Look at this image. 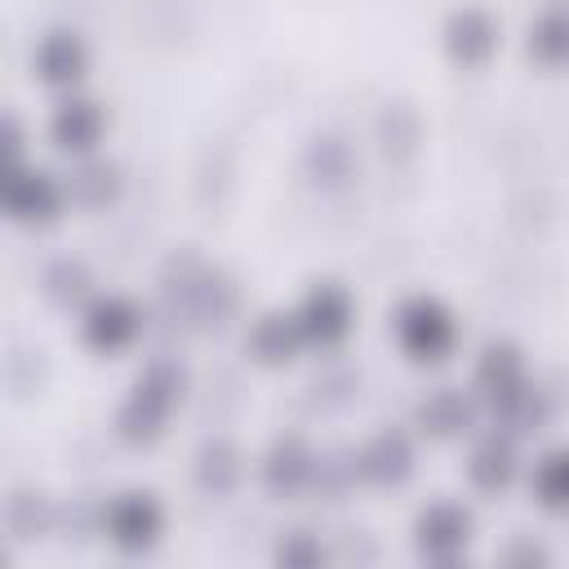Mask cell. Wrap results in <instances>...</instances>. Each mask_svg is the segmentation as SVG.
<instances>
[{
    "label": "cell",
    "instance_id": "1",
    "mask_svg": "<svg viewBox=\"0 0 569 569\" xmlns=\"http://www.w3.org/2000/svg\"><path fill=\"white\" fill-rule=\"evenodd\" d=\"M182 391H187V369L173 356H151L116 409V436L124 445H156Z\"/></svg>",
    "mask_w": 569,
    "mask_h": 569
},
{
    "label": "cell",
    "instance_id": "2",
    "mask_svg": "<svg viewBox=\"0 0 569 569\" xmlns=\"http://www.w3.org/2000/svg\"><path fill=\"white\" fill-rule=\"evenodd\" d=\"M102 533L124 551V556H142L160 542L164 533V507L151 489H120L107 498L102 507Z\"/></svg>",
    "mask_w": 569,
    "mask_h": 569
},
{
    "label": "cell",
    "instance_id": "3",
    "mask_svg": "<svg viewBox=\"0 0 569 569\" xmlns=\"http://www.w3.org/2000/svg\"><path fill=\"white\" fill-rule=\"evenodd\" d=\"M391 329H396V342H400L413 360H440V356H449L453 342H458L453 316H449L436 298H427V293L405 298V302L396 307Z\"/></svg>",
    "mask_w": 569,
    "mask_h": 569
},
{
    "label": "cell",
    "instance_id": "4",
    "mask_svg": "<svg viewBox=\"0 0 569 569\" xmlns=\"http://www.w3.org/2000/svg\"><path fill=\"white\" fill-rule=\"evenodd\" d=\"M471 529H476L471 511H467L462 502L440 498V502H427V507L418 511V520H413V542H418V551H422L427 560L453 565V560L467 551Z\"/></svg>",
    "mask_w": 569,
    "mask_h": 569
},
{
    "label": "cell",
    "instance_id": "5",
    "mask_svg": "<svg viewBox=\"0 0 569 569\" xmlns=\"http://www.w3.org/2000/svg\"><path fill=\"white\" fill-rule=\"evenodd\" d=\"M311 467H316V449L307 445V436L280 431L258 462V480L271 498H298L311 489Z\"/></svg>",
    "mask_w": 569,
    "mask_h": 569
},
{
    "label": "cell",
    "instance_id": "6",
    "mask_svg": "<svg viewBox=\"0 0 569 569\" xmlns=\"http://www.w3.org/2000/svg\"><path fill=\"white\" fill-rule=\"evenodd\" d=\"M67 182H58L49 169L13 164L4 169V209L13 222H49L62 209Z\"/></svg>",
    "mask_w": 569,
    "mask_h": 569
},
{
    "label": "cell",
    "instance_id": "7",
    "mask_svg": "<svg viewBox=\"0 0 569 569\" xmlns=\"http://www.w3.org/2000/svg\"><path fill=\"white\" fill-rule=\"evenodd\" d=\"M409 471H413V440L400 427H382V431H373L356 449V476H360V485L396 489V485L409 480Z\"/></svg>",
    "mask_w": 569,
    "mask_h": 569
},
{
    "label": "cell",
    "instance_id": "8",
    "mask_svg": "<svg viewBox=\"0 0 569 569\" xmlns=\"http://www.w3.org/2000/svg\"><path fill=\"white\" fill-rule=\"evenodd\" d=\"M293 316H298L307 342L333 347L351 329V293L342 284H333V280H320V284H311L302 293V302L293 307Z\"/></svg>",
    "mask_w": 569,
    "mask_h": 569
},
{
    "label": "cell",
    "instance_id": "9",
    "mask_svg": "<svg viewBox=\"0 0 569 569\" xmlns=\"http://www.w3.org/2000/svg\"><path fill=\"white\" fill-rule=\"evenodd\" d=\"M142 311L120 298V293H102V298H89L84 302V320H80V333L89 347L98 351H124L138 333H142Z\"/></svg>",
    "mask_w": 569,
    "mask_h": 569
},
{
    "label": "cell",
    "instance_id": "10",
    "mask_svg": "<svg viewBox=\"0 0 569 569\" xmlns=\"http://www.w3.org/2000/svg\"><path fill=\"white\" fill-rule=\"evenodd\" d=\"M445 49L453 62L462 67H480L493 49H498V18L480 4H458L449 18H445Z\"/></svg>",
    "mask_w": 569,
    "mask_h": 569
},
{
    "label": "cell",
    "instance_id": "11",
    "mask_svg": "<svg viewBox=\"0 0 569 569\" xmlns=\"http://www.w3.org/2000/svg\"><path fill=\"white\" fill-rule=\"evenodd\" d=\"M244 476V453L227 436H204L191 458V480L204 498H227Z\"/></svg>",
    "mask_w": 569,
    "mask_h": 569
},
{
    "label": "cell",
    "instance_id": "12",
    "mask_svg": "<svg viewBox=\"0 0 569 569\" xmlns=\"http://www.w3.org/2000/svg\"><path fill=\"white\" fill-rule=\"evenodd\" d=\"M356 169H360L356 147H351L342 133H333V129L311 133V142L302 147V173H307L316 187H325V191L347 187V182L356 178Z\"/></svg>",
    "mask_w": 569,
    "mask_h": 569
},
{
    "label": "cell",
    "instance_id": "13",
    "mask_svg": "<svg viewBox=\"0 0 569 569\" xmlns=\"http://www.w3.org/2000/svg\"><path fill=\"white\" fill-rule=\"evenodd\" d=\"M520 471V458H516V436L489 427L476 445H471V458H467V480L480 489V493H502Z\"/></svg>",
    "mask_w": 569,
    "mask_h": 569
},
{
    "label": "cell",
    "instance_id": "14",
    "mask_svg": "<svg viewBox=\"0 0 569 569\" xmlns=\"http://www.w3.org/2000/svg\"><path fill=\"white\" fill-rule=\"evenodd\" d=\"M31 62H36V71H40L44 84L71 89V84L84 76V67H89V49H84L80 31H71V27H53V31L40 36Z\"/></svg>",
    "mask_w": 569,
    "mask_h": 569
},
{
    "label": "cell",
    "instance_id": "15",
    "mask_svg": "<svg viewBox=\"0 0 569 569\" xmlns=\"http://www.w3.org/2000/svg\"><path fill=\"white\" fill-rule=\"evenodd\" d=\"M413 422L436 440H453L476 427V400L462 387H431L413 405Z\"/></svg>",
    "mask_w": 569,
    "mask_h": 569
},
{
    "label": "cell",
    "instance_id": "16",
    "mask_svg": "<svg viewBox=\"0 0 569 569\" xmlns=\"http://www.w3.org/2000/svg\"><path fill=\"white\" fill-rule=\"evenodd\" d=\"M49 133L67 156H84L102 138V107L84 93H67L49 116Z\"/></svg>",
    "mask_w": 569,
    "mask_h": 569
},
{
    "label": "cell",
    "instance_id": "17",
    "mask_svg": "<svg viewBox=\"0 0 569 569\" xmlns=\"http://www.w3.org/2000/svg\"><path fill=\"white\" fill-rule=\"evenodd\" d=\"M67 196L84 209H107L120 196V164L98 156V151L76 156L67 169Z\"/></svg>",
    "mask_w": 569,
    "mask_h": 569
},
{
    "label": "cell",
    "instance_id": "18",
    "mask_svg": "<svg viewBox=\"0 0 569 569\" xmlns=\"http://www.w3.org/2000/svg\"><path fill=\"white\" fill-rule=\"evenodd\" d=\"M489 413H493V427L498 431H507V436H533L551 418V400H547L542 387H533L525 378L520 387H511L498 400H489Z\"/></svg>",
    "mask_w": 569,
    "mask_h": 569
},
{
    "label": "cell",
    "instance_id": "19",
    "mask_svg": "<svg viewBox=\"0 0 569 569\" xmlns=\"http://www.w3.org/2000/svg\"><path fill=\"white\" fill-rule=\"evenodd\" d=\"M244 347L262 360V365H284L289 356H298V347H307V333L298 325L293 311H262L249 333H244Z\"/></svg>",
    "mask_w": 569,
    "mask_h": 569
},
{
    "label": "cell",
    "instance_id": "20",
    "mask_svg": "<svg viewBox=\"0 0 569 569\" xmlns=\"http://www.w3.org/2000/svg\"><path fill=\"white\" fill-rule=\"evenodd\" d=\"M4 525H9V538L18 542H36L44 538L49 529H58V507L44 489L36 485H13L9 498H4Z\"/></svg>",
    "mask_w": 569,
    "mask_h": 569
},
{
    "label": "cell",
    "instance_id": "21",
    "mask_svg": "<svg viewBox=\"0 0 569 569\" xmlns=\"http://www.w3.org/2000/svg\"><path fill=\"white\" fill-rule=\"evenodd\" d=\"M373 138L382 147L387 160H409L418 151V138H422V116L409 98H387L373 116Z\"/></svg>",
    "mask_w": 569,
    "mask_h": 569
},
{
    "label": "cell",
    "instance_id": "22",
    "mask_svg": "<svg viewBox=\"0 0 569 569\" xmlns=\"http://www.w3.org/2000/svg\"><path fill=\"white\" fill-rule=\"evenodd\" d=\"M520 382H525V356H520V347L507 342V338L485 342L480 356H476V391H480V400L489 405V400H498L502 391H511Z\"/></svg>",
    "mask_w": 569,
    "mask_h": 569
},
{
    "label": "cell",
    "instance_id": "23",
    "mask_svg": "<svg viewBox=\"0 0 569 569\" xmlns=\"http://www.w3.org/2000/svg\"><path fill=\"white\" fill-rule=\"evenodd\" d=\"M356 449H316V467H311V489L325 502H342V493L356 485Z\"/></svg>",
    "mask_w": 569,
    "mask_h": 569
},
{
    "label": "cell",
    "instance_id": "24",
    "mask_svg": "<svg viewBox=\"0 0 569 569\" xmlns=\"http://www.w3.org/2000/svg\"><path fill=\"white\" fill-rule=\"evenodd\" d=\"M529 53L547 67L569 62V9L565 4H547L533 22H529Z\"/></svg>",
    "mask_w": 569,
    "mask_h": 569
},
{
    "label": "cell",
    "instance_id": "25",
    "mask_svg": "<svg viewBox=\"0 0 569 569\" xmlns=\"http://www.w3.org/2000/svg\"><path fill=\"white\" fill-rule=\"evenodd\" d=\"M40 289L58 307H80L89 298V289H93V276H89V267L80 258H53L44 267V276H40Z\"/></svg>",
    "mask_w": 569,
    "mask_h": 569
},
{
    "label": "cell",
    "instance_id": "26",
    "mask_svg": "<svg viewBox=\"0 0 569 569\" xmlns=\"http://www.w3.org/2000/svg\"><path fill=\"white\" fill-rule=\"evenodd\" d=\"M529 485H533V498L547 511H569V449H547L533 462Z\"/></svg>",
    "mask_w": 569,
    "mask_h": 569
},
{
    "label": "cell",
    "instance_id": "27",
    "mask_svg": "<svg viewBox=\"0 0 569 569\" xmlns=\"http://www.w3.org/2000/svg\"><path fill=\"white\" fill-rule=\"evenodd\" d=\"M325 560H333V551L320 542V533H311V529H289L280 542H276V565H284V569H316V565H325Z\"/></svg>",
    "mask_w": 569,
    "mask_h": 569
},
{
    "label": "cell",
    "instance_id": "28",
    "mask_svg": "<svg viewBox=\"0 0 569 569\" xmlns=\"http://www.w3.org/2000/svg\"><path fill=\"white\" fill-rule=\"evenodd\" d=\"M360 387V373L351 369V365H325L320 373H316V382H311V391H316V400H329V405H342L351 391Z\"/></svg>",
    "mask_w": 569,
    "mask_h": 569
},
{
    "label": "cell",
    "instance_id": "29",
    "mask_svg": "<svg viewBox=\"0 0 569 569\" xmlns=\"http://www.w3.org/2000/svg\"><path fill=\"white\" fill-rule=\"evenodd\" d=\"M107 507V502H102ZM102 507L89 498H71L67 511H58V525L67 529V538H89L93 529H102Z\"/></svg>",
    "mask_w": 569,
    "mask_h": 569
},
{
    "label": "cell",
    "instance_id": "30",
    "mask_svg": "<svg viewBox=\"0 0 569 569\" xmlns=\"http://www.w3.org/2000/svg\"><path fill=\"white\" fill-rule=\"evenodd\" d=\"M502 565H511V569H538V565H551V551L533 533H516L502 547Z\"/></svg>",
    "mask_w": 569,
    "mask_h": 569
},
{
    "label": "cell",
    "instance_id": "31",
    "mask_svg": "<svg viewBox=\"0 0 569 569\" xmlns=\"http://www.w3.org/2000/svg\"><path fill=\"white\" fill-rule=\"evenodd\" d=\"M0 147H4V169L22 164V147H27V138H22V124H18L13 111H4V120H0Z\"/></svg>",
    "mask_w": 569,
    "mask_h": 569
}]
</instances>
